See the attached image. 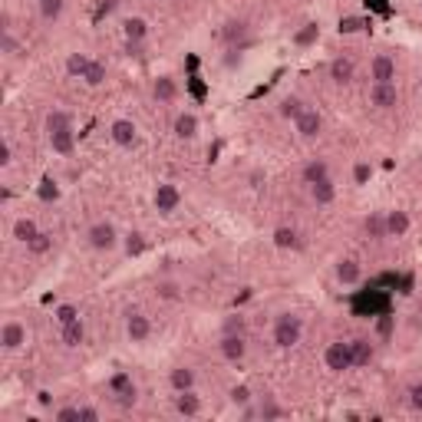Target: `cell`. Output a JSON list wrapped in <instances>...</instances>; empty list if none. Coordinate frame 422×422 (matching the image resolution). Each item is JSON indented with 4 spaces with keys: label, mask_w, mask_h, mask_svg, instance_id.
Returning a JSON list of instances; mask_svg holds the SVG:
<instances>
[{
    "label": "cell",
    "mask_w": 422,
    "mask_h": 422,
    "mask_svg": "<svg viewBox=\"0 0 422 422\" xmlns=\"http://www.w3.org/2000/svg\"><path fill=\"white\" fill-rule=\"evenodd\" d=\"M274 347L277 350H291L300 343V337H304V320L297 317V313H280L274 320Z\"/></svg>",
    "instance_id": "6da1fadb"
},
{
    "label": "cell",
    "mask_w": 422,
    "mask_h": 422,
    "mask_svg": "<svg viewBox=\"0 0 422 422\" xmlns=\"http://www.w3.org/2000/svg\"><path fill=\"white\" fill-rule=\"evenodd\" d=\"M86 241H90L92 251H112L119 244V231H116L112 221H96V224H90V231H86Z\"/></svg>",
    "instance_id": "7a4b0ae2"
},
{
    "label": "cell",
    "mask_w": 422,
    "mask_h": 422,
    "mask_svg": "<svg viewBox=\"0 0 422 422\" xmlns=\"http://www.w3.org/2000/svg\"><path fill=\"white\" fill-rule=\"evenodd\" d=\"M152 205H155L159 215H172V211H179V205H182V192H179V185L159 182L155 185V192H152Z\"/></svg>",
    "instance_id": "3957f363"
},
{
    "label": "cell",
    "mask_w": 422,
    "mask_h": 422,
    "mask_svg": "<svg viewBox=\"0 0 422 422\" xmlns=\"http://www.w3.org/2000/svg\"><path fill=\"white\" fill-rule=\"evenodd\" d=\"M369 106L380 112H389L399 106V90H396V83H373L369 86Z\"/></svg>",
    "instance_id": "277c9868"
},
{
    "label": "cell",
    "mask_w": 422,
    "mask_h": 422,
    "mask_svg": "<svg viewBox=\"0 0 422 422\" xmlns=\"http://www.w3.org/2000/svg\"><path fill=\"white\" fill-rule=\"evenodd\" d=\"M294 129H297V135H300L304 142H313V139L324 132V116H320V109L304 106V112L294 119Z\"/></svg>",
    "instance_id": "5b68a950"
},
{
    "label": "cell",
    "mask_w": 422,
    "mask_h": 422,
    "mask_svg": "<svg viewBox=\"0 0 422 422\" xmlns=\"http://www.w3.org/2000/svg\"><path fill=\"white\" fill-rule=\"evenodd\" d=\"M324 363H327V369H330V373H347V369H353V353H350V343H343V340L327 343V350H324Z\"/></svg>",
    "instance_id": "8992f818"
},
{
    "label": "cell",
    "mask_w": 422,
    "mask_h": 422,
    "mask_svg": "<svg viewBox=\"0 0 422 422\" xmlns=\"http://www.w3.org/2000/svg\"><path fill=\"white\" fill-rule=\"evenodd\" d=\"M218 350L228 363H241L248 356V340H244V333H221Z\"/></svg>",
    "instance_id": "52a82bcc"
},
{
    "label": "cell",
    "mask_w": 422,
    "mask_h": 422,
    "mask_svg": "<svg viewBox=\"0 0 422 422\" xmlns=\"http://www.w3.org/2000/svg\"><path fill=\"white\" fill-rule=\"evenodd\" d=\"M109 139L119 148H135V142H139V126H135L132 119H116L109 126Z\"/></svg>",
    "instance_id": "ba28073f"
},
{
    "label": "cell",
    "mask_w": 422,
    "mask_h": 422,
    "mask_svg": "<svg viewBox=\"0 0 422 422\" xmlns=\"http://www.w3.org/2000/svg\"><path fill=\"white\" fill-rule=\"evenodd\" d=\"M126 337L132 343H146L148 337H152V320H148L146 313L129 311L126 313Z\"/></svg>",
    "instance_id": "9c48e42d"
},
{
    "label": "cell",
    "mask_w": 422,
    "mask_h": 422,
    "mask_svg": "<svg viewBox=\"0 0 422 422\" xmlns=\"http://www.w3.org/2000/svg\"><path fill=\"white\" fill-rule=\"evenodd\" d=\"M23 343H27V327L20 320H7L0 327V347L7 350V353H17Z\"/></svg>",
    "instance_id": "30bf717a"
},
{
    "label": "cell",
    "mask_w": 422,
    "mask_h": 422,
    "mask_svg": "<svg viewBox=\"0 0 422 422\" xmlns=\"http://www.w3.org/2000/svg\"><path fill=\"white\" fill-rule=\"evenodd\" d=\"M369 79L373 83H393L396 79V60L389 53H376L369 63Z\"/></svg>",
    "instance_id": "8fae6325"
},
{
    "label": "cell",
    "mask_w": 422,
    "mask_h": 422,
    "mask_svg": "<svg viewBox=\"0 0 422 422\" xmlns=\"http://www.w3.org/2000/svg\"><path fill=\"white\" fill-rule=\"evenodd\" d=\"M327 73H330V79L337 86H350V83L356 79V63H353L350 56H337V60H330Z\"/></svg>",
    "instance_id": "7c38bea8"
},
{
    "label": "cell",
    "mask_w": 422,
    "mask_h": 422,
    "mask_svg": "<svg viewBox=\"0 0 422 422\" xmlns=\"http://www.w3.org/2000/svg\"><path fill=\"white\" fill-rule=\"evenodd\" d=\"M333 277H337L343 287H353V284H360L363 267H360V261H353V257H340L337 267H333Z\"/></svg>",
    "instance_id": "4fadbf2b"
},
{
    "label": "cell",
    "mask_w": 422,
    "mask_h": 422,
    "mask_svg": "<svg viewBox=\"0 0 422 422\" xmlns=\"http://www.w3.org/2000/svg\"><path fill=\"white\" fill-rule=\"evenodd\" d=\"M409 228H412L409 211H403V208L386 211V238H406V235H409Z\"/></svg>",
    "instance_id": "5bb4252c"
},
{
    "label": "cell",
    "mask_w": 422,
    "mask_h": 422,
    "mask_svg": "<svg viewBox=\"0 0 422 422\" xmlns=\"http://www.w3.org/2000/svg\"><path fill=\"white\" fill-rule=\"evenodd\" d=\"M350 353H353V369L369 367L373 356H376V347H373V340H367V337H353L350 340Z\"/></svg>",
    "instance_id": "9a60e30c"
},
{
    "label": "cell",
    "mask_w": 422,
    "mask_h": 422,
    "mask_svg": "<svg viewBox=\"0 0 422 422\" xmlns=\"http://www.w3.org/2000/svg\"><path fill=\"white\" fill-rule=\"evenodd\" d=\"M172 132H175V139L192 142V139L198 135V116H195V112H179V116H175V126H172Z\"/></svg>",
    "instance_id": "2e32d148"
},
{
    "label": "cell",
    "mask_w": 422,
    "mask_h": 422,
    "mask_svg": "<svg viewBox=\"0 0 422 422\" xmlns=\"http://www.w3.org/2000/svg\"><path fill=\"white\" fill-rule=\"evenodd\" d=\"M175 412L185 416V419H195L202 412V399L195 396V389H185V393H175Z\"/></svg>",
    "instance_id": "e0dca14e"
},
{
    "label": "cell",
    "mask_w": 422,
    "mask_h": 422,
    "mask_svg": "<svg viewBox=\"0 0 422 422\" xmlns=\"http://www.w3.org/2000/svg\"><path fill=\"white\" fill-rule=\"evenodd\" d=\"M50 139V148H53L56 155H73V148H76V129H60V132H50L47 135Z\"/></svg>",
    "instance_id": "ac0fdd59"
},
{
    "label": "cell",
    "mask_w": 422,
    "mask_h": 422,
    "mask_svg": "<svg viewBox=\"0 0 422 422\" xmlns=\"http://www.w3.org/2000/svg\"><path fill=\"white\" fill-rule=\"evenodd\" d=\"M300 179H304L307 188L317 185V182H324V179H330V166H327V159H311L307 166L300 168Z\"/></svg>",
    "instance_id": "d6986e66"
},
{
    "label": "cell",
    "mask_w": 422,
    "mask_h": 422,
    "mask_svg": "<svg viewBox=\"0 0 422 422\" xmlns=\"http://www.w3.org/2000/svg\"><path fill=\"white\" fill-rule=\"evenodd\" d=\"M83 340H86V327H83V320H73V324L60 327V343H63L66 350H76Z\"/></svg>",
    "instance_id": "ffe728a7"
},
{
    "label": "cell",
    "mask_w": 422,
    "mask_h": 422,
    "mask_svg": "<svg viewBox=\"0 0 422 422\" xmlns=\"http://www.w3.org/2000/svg\"><path fill=\"white\" fill-rule=\"evenodd\" d=\"M168 386L175 393H185V389H195V369L192 367H175L168 373Z\"/></svg>",
    "instance_id": "44dd1931"
},
{
    "label": "cell",
    "mask_w": 422,
    "mask_h": 422,
    "mask_svg": "<svg viewBox=\"0 0 422 422\" xmlns=\"http://www.w3.org/2000/svg\"><path fill=\"white\" fill-rule=\"evenodd\" d=\"M311 198H313V205H320V208L337 202V185H333V179H324V182L311 185Z\"/></svg>",
    "instance_id": "7402d4cb"
},
{
    "label": "cell",
    "mask_w": 422,
    "mask_h": 422,
    "mask_svg": "<svg viewBox=\"0 0 422 422\" xmlns=\"http://www.w3.org/2000/svg\"><path fill=\"white\" fill-rule=\"evenodd\" d=\"M271 241H274V248H280V251H294V248H300V238H297V231L291 228V224H280V228H274Z\"/></svg>",
    "instance_id": "603a6c76"
},
{
    "label": "cell",
    "mask_w": 422,
    "mask_h": 422,
    "mask_svg": "<svg viewBox=\"0 0 422 422\" xmlns=\"http://www.w3.org/2000/svg\"><path fill=\"white\" fill-rule=\"evenodd\" d=\"M122 37H126L129 43H142V40L148 37V23L142 17H129L126 23H122Z\"/></svg>",
    "instance_id": "cb8c5ba5"
},
{
    "label": "cell",
    "mask_w": 422,
    "mask_h": 422,
    "mask_svg": "<svg viewBox=\"0 0 422 422\" xmlns=\"http://www.w3.org/2000/svg\"><path fill=\"white\" fill-rule=\"evenodd\" d=\"M152 96H155L159 103H175V96H179L175 79H172V76H159V79H155V86H152Z\"/></svg>",
    "instance_id": "d4e9b609"
},
{
    "label": "cell",
    "mask_w": 422,
    "mask_h": 422,
    "mask_svg": "<svg viewBox=\"0 0 422 422\" xmlns=\"http://www.w3.org/2000/svg\"><path fill=\"white\" fill-rule=\"evenodd\" d=\"M43 126H47V135H50V132H60V129L73 126V116H70L66 109H50L47 112V119H43Z\"/></svg>",
    "instance_id": "484cf974"
},
{
    "label": "cell",
    "mask_w": 422,
    "mask_h": 422,
    "mask_svg": "<svg viewBox=\"0 0 422 422\" xmlns=\"http://www.w3.org/2000/svg\"><path fill=\"white\" fill-rule=\"evenodd\" d=\"M317 40H320V23H313V20H311V23H304V27L294 34V47L307 50V47H313V43H317Z\"/></svg>",
    "instance_id": "4316f807"
},
{
    "label": "cell",
    "mask_w": 422,
    "mask_h": 422,
    "mask_svg": "<svg viewBox=\"0 0 422 422\" xmlns=\"http://www.w3.org/2000/svg\"><path fill=\"white\" fill-rule=\"evenodd\" d=\"M90 66H92V56H86V53H70L66 56V73L76 76V79H83V76L90 73Z\"/></svg>",
    "instance_id": "83f0119b"
},
{
    "label": "cell",
    "mask_w": 422,
    "mask_h": 422,
    "mask_svg": "<svg viewBox=\"0 0 422 422\" xmlns=\"http://www.w3.org/2000/svg\"><path fill=\"white\" fill-rule=\"evenodd\" d=\"M37 235H40V224L34 218H17V221H14V238H17L20 244L34 241Z\"/></svg>",
    "instance_id": "f1b7e54d"
},
{
    "label": "cell",
    "mask_w": 422,
    "mask_h": 422,
    "mask_svg": "<svg viewBox=\"0 0 422 422\" xmlns=\"http://www.w3.org/2000/svg\"><path fill=\"white\" fill-rule=\"evenodd\" d=\"M50 248H53V235H50V231H40L34 241H27V251H30L34 257L50 254Z\"/></svg>",
    "instance_id": "f546056e"
},
{
    "label": "cell",
    "mask_w": 422,
    "mask_h": 422,
    "mask_svg": "<svg viewBox=\"0 0 422 422\" xmlns=\"http://www.w3.org/2000/svg\"><path fill=\"white\" fill-rule=\"evenodd\" d=\"M363 231H367L373 241H383L386 238V215H367V221H363Z\"/></svg>",
    "instance_id": "4dcf8cb0"
},
{
    "label": "cell",
    "mask_w": 422,
    "mask_h": 422,
    "mask_svg": "<svg viewBox=\"0 0 422 422\" xmlns=\"http://www.w3.org/2000/svg\"><path fill=\"white\" fill-rule=\"evenodd\" d=\"M277 112H280L284 119H297V116L304 112V99H300V96H284L280 106H277Z\"/></svg>",
    "instance_id": "1f68e13d"
},
{
    "label": "cell",
    "mask_w": 422,
    "mask_h": 422,
    "mask_svg": "<svg viewBox=\"0 0 422 422\" xmlns=\"http://www.w3.org/2000/svg\"><path fill=\"white\" fill-rule=\"evenodd\" d=\"M83 83H86V86H103V83H106V63H99V60H92L90 73L83 76Z\"/></svg>",
    "instance_id": "d6a6232c"
},
{
    "label": "cell",
    "mask_w": 422,
    "mask_h": 422,
    "mask_svg": "<svg viewBox=\"0 0 422 422\" xmlns=\"http://www.w3.org/2000/svg\"><path fill=\"white\" fill-rule=\"evenodd\" d=\"M129 386H135V383H132V376H129L126 369H119V373H112V376H109V393H112V396L126 393Z\"/></svg>",
    "instance_id": "836d02e7"
},
{
    "label": "cell",
    "mask_w": 422,
    "mask_h": 422,
    "mask_svg": "<svg viewBox=\"0 0 422 422\" xmlns=\"http://www.w3.org/2000/svg\"><path fill=\"white\" fill-rule=\"evenodd\" d=\"M244 37H248V27H244L241 20H231V23L224 27V43H231V47H235V43H238V40H244Z\"/></svg>",
    "instance_id": "e575fe53"
},
{
    "label": "cell",
    "mask_w": 422,
    "mask_h": 422,
    "mask_svg": "<svg viewBox=\"0 0 422 422\" xmlns=\"http://www.w3.org/2000/svg\"><path fill=\"white\" fill-rule=\"evenodd\" d=\"M53 317H56V324H60V327H66V324L79 320V311H76L73 304H60V307L53 311Z\"/></svg>",
    "instance_id": "d590c367"
},
{
    "label": "cell",
    "mask_w": 422,
    "mask_h": 422,
    "mask_svg": "<svg viewBox=\"0 0 422 422\" xmlns=\"http://www.w3.org/2000/svg\"><path fill=\"white\" fill-rule=\"evenodd\" d=\"M40 3V17L43 20H56L63 14V0H37Z\"/></svg>",
    "instance_id": "8d00e7d4"
},
{
    "label": "cell",
    "mask_w": 422,
    "mask_h": 422,
    "mask_svg": "<svg viewBox=\"0 0 422 422\" xmlns=\"http://www.w3.org/2000/svg\"><path fill=\"white\" fill-rule=\"evenodd\" d=\"M363 27H367V20L363 17H340V23H337L340 34H360Z\"/></svg>",
    "instance_id": "74e56055"
},
{
    "label": "cell",
    "mask_w": 422,
    "mask_h": 422,
    "mask_svg": "<svg viewBox=\"0 0 422 422\" xmlns=\"http://www.w3.org/2000/svg\"><path fill=\"white\" fill-rule=\"evenodd\" d=\"M228 399H231V403L235 406H241V409H244V406L251 403V389H248V386L241 383V386H231V393H228Z\"/></svg>",
    "instance_id": "f35d334b"
},
{
    "label": "cell",
    "mask_w": 422,
    "mask_h": 422,
    "mask_svg": "<svg viewBox=\"0 0 422 422\" xmlns=\"http://www.w3.org/2000/svg\"><path fill=\"white\" fill-rule=\"evenodd\" d=\"M369 179H373V166L369 162H356L353 166V185H369Z\"/></svg>",
    "instance_id": "ab89813d"
},
{
    "label": "cell",
    "mask_w": 422,
    "mask_h": 422,
    "mask_svg": "<svg viewBox=\"0 0 422 422\" xmlns=\"http://www.w3.org/2000/svg\"><path fill=\"white\" fill-rule=\"evenodd\" d=\"M155 294L162 297V300H179V297H182V291H179V284H175V280H162V284L155 287Z\"/></svg>",
    "instance_id": "60d3db41"
},
{
    "label": "cell",
    "mask_w": 422,
    "mask_h": 422,
    "mask_svg": "<svg viewBox=\"0 0 422 422\" xmlns=\"http://www.w3.org/2000/svg\"><path fill=\"white\" fill-rule=\"evenodd\" d=\"M261 416H264V419H280V416H284V409H280L271 396H264V403H261Z\"/></svg>",
    "instance_id": "b9f144b4"
},
{
    "label": "cell",
    "mask_w": 422,
    "mask_h": 422,
    "mask_svg": "<svg viewBox=\"0 0 422 422\" xmlns=\"http://www.w3.org/2000/svg\"><path fill=\"white\" fill-rule=\"evenodd\" d=\"M142 251H146V238H142L139 231H135V235H129V238H126V254L132 257V254H142Z\"/></svg>",
    "instance_id": "7bdbcfd3"
},
{
    "label": "cell",
    "mask_w": 422,
    "mask_h": 422,
    "mask_svg": "<svg viewBox=\"0 0 422 422\" xmlns=\"http://www.w3.org/2000/svg\"><path fill=\"white\" fill-rule=\"evenodd\" d=\"M53 419L56 422H79V406H63V409H56Z\"/></svg>",
    "instance_id": "ee69618b"
},
{
    "label": "cell",
    "mask_w": 422,
    "mask_h": 422,
    "mask_svg": "<svg viewBox=\"0 0 422 422\" xmlns=\"http://www.w3.org/2000/svg\"><path fill=\"white\" fill-rule=\"evenodd\" d=\"M116 403L122 406V409H132V406L139 403V389H135V386H129L126 393H119V396H116Z\"/></svg>",
    "instance_id": "f6af8a7d"
},
{
    "label": "cell",
    "mask_w": 422,
    "mask_h": 422,
    "mask_svg": "<svg viewBox=\"0 0 422 422\" xmlns=\"http://www.w3.org/2000/svg\"><path fill=\"white\" fill-rule=\"evenodd\" d=\"M221 333H244V317H238V313H231L224 324H221Z\"/></svg>",
    "instance_id": "bcb514c9"
},
{
    "label": "cell",
    "mask_w": 422,
    "mask_h": 422,
    "mask_svg": "<svg viewBox=\"0 0 422 422\" xmlns=\"http://www.w3.org/2000/svg\"><path fill=\"white\" fill-rule=\"evenodd\" d=\"M396 330V317H380V324H376V333H380V340H389Z\"/></svg>",
    "instance_id": "7dc6e473"
},
{
    "label": "cell",
    "mask_w": 422,
    "mask_h": 422,
    "mask_svg": "<svg viewBox=\"0 0 422 422\" xmlns=\"http://www.w3.org/2000/svg\"><path fill=\"white\" fill-rule=\"evenodd\" d=\"M0 50L7 56H17V40H14L10 30H0Z\"/></svg>",
    "instance_id": "c3c4849f"
},
{
    "label": "cell",
    "mask_w": 422,
    "mask_h": 422,
    "mask_svg": "<svg viewBox=\"0 0 422 422\" xmlns=\"http://www.w3.org/2000/svg\"><path fill=\"white\" fill-rule=\"evenodd\" d=\"M409 406H412L416 412H422V383L409 386Z\"/></svg>",
    "instance_id": "681fc988"
},
{
    "label": "cell",
    "mask_w": 422,
    "mask_h": 422,
    "mask_svg": "<svg viewBox=\"0 0 422 422\" xmlns=\"http://www.w3.org/2000/svg\"><path fill=\"white\" fill-rule=\"evenodd\" d=\"M0 166H3V168H10V166H14V146H10L7 139L0 142Z\"/></svg>",
    "instance_id": "f907efd6"
},
{
    "label": "cell",
    "mask_w": 422,
    "mask_h": 422,
    "mask_svg": "<svg viewBox=\"0 0 422 422\" xmlns=\"http://www.w3.org/2000/svg\"><path fill=\"white\" fill-rule=\"evenodd\" d=\"M79 422H99V409L96 406H79Z\"/></svg>",
    "instance_id": "816d5d0a"
},
{
    "label": "cell",
    "mask_w": 422,
    "mask_h": 422,
    "mask_svg": "<svg viewBox=\"0 0 422 422\" xmlns=\"http://www.w3.org/2000/svg\"><path fill=\"white\" fill-rule=\"evenodd\" d=\"M37 403H40V406H50V403H53V396H50V393L43 389V393H37Z\"/></svg>",
    "instance_id": "f5cc1de1"
},
{
    "label": "cell",
    "mask_w": 422,
    "mask_h": 422,
    "mask_svg": "<svg viewBox=\"0 0 422 422\" xmlns=\"http://www.w3.org/2000/svg\"><path fill=\"white\" fill-rule=\"evenodd\" d=\"M419 3H422V0H419Z\"/></svg>",
    "instance_id": "db71d44e"
}]
</instances>
